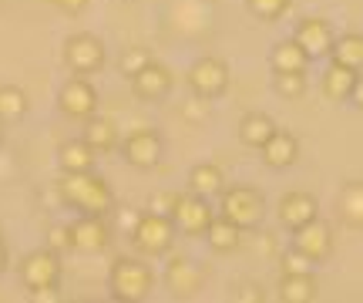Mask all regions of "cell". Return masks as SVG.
I'll return each mask as SVG.
<instances>
[{
    "mask_svg": "<svg viewBox=\"0 0 363 303\" xmlns=\"http://www.w3.org/2000/svg\"><path fill=\"white\" fill-rule=\"evenodd\" d=\"M222 189H225V175L216 162H199L189 169V192L202 199H219Z\"/></svg>",
    "mask_w": 363,
    "mask_h": 303,
    "instance_id": "cell-23",
    "label": "cell"
},
{
    "mask_svg": "<svg viewBox=\"0 0 363 303\" xmlns=\"http://www.w3.org/2000/svg\"><path fill=\"white\" fill-rule=\"evenodd\" d=\"M326 57L340 67L363 71V34H357V31H350V34H337V38H333V48H330Z\"/></svg>",
    "mask_w": 363,
    "mask_h": 303,
    "instance_id": "cell-24",
    "label": "cell"
},
{
    "mask_svg": "<svg viewBox=\"0 0 363 303\" xmlns=\"http://www.w3.org/2000/svg\"><path fill=\"white\" fill-rule=\"evenodd\" d=\"M235 300H242V303H266V293H262V287H256V283H242V287L235 290Z\"/></svg>",
    "mask_w": 363,
    "mask_h": 303,
    "instance_id": "cell-36",
    "label": "cell"
},
{
    "mask_svg": "<svg viewBox=\"0 0 363 303\" xmlns=\"http://www.w3.org/2000/svg\"><path fill=\"white\" fill-rule=\"evenodd\" d=\"M212 216H216L212 199H202V196H195V192H179V196H175V206H172V212H169L172 226L179 229L182 236H202L206 226L212 223Z\"/></svg>",
    "mask_w": 363,
    "mask_h": 303,
    "instance_id": "cell-9",
    "label": "cell"
},
{
    "mask_svg": "<svg viewBox=\"0 0 363 303\" xmlns=\"http://www.w3.org/2000/svg\"><path fill=\"white\" fill-rule=\"evenodd\" d=\"M57 108H61V115L71 121L91 119V115L98 111V88H94L88 78L71 75V78L61 84V92H57Z\"/></svg>",
    "mask_w": 363,
    "mask_h": 303,
    "instance_id": "cell-10",
    "label": "cell"
},
{
    "mask_svg": "<svg viewBox=\"0 0 363 303\" xmlns=\"http://www.w3.org/2000/svg\"><path fill=\"white\" fill-rule=\"evenodd\" d=\"M219 216L235 223L242 233L246 229H259L266 219V196L256 185H225L219 192Z\"/></svg>",
    "mask_w": 363,
    "mask_h": 303,
    "instance_id": "cell-3",
    "label": "cell"
},
{
    "mask_svg": "<svg viewBox=\"0 0 363 303\" xmlns=\"http://www.w3.org/2000/svg\"><path fill=\"white\" fill-rule=\"evenodd\" d=\"M208 105L212 101H206V98H192L189 105L182 108V115H185V121H192V125H202L208 119Z\"/></svg>",
    "mask_w": 363,
    "mask_h": 303,
    "instance_id": "cell-34",
    "label": "cell"
},
{
    "mask_svg": "<svg viewBox=\"0 0 363 303\" xmlns=\"http://www.w3.org/2000/svg\"><path fill=\"white\" fill-rule=\"evenodd\" d=\"M0 145H4V121H0Z\"/></svg>",
    "mask_w": 363,
    "mask_h": 303,
    "instance_id": "cell-40",
    "label": "cell"
},
{
    "mask_svg": "<svg viewBox=\"0 0 363 303\" xmlns=\"http://www.w3.org/2000/svg\"><path fill=\"white\" fill-rule=\"evenodd\" d=\"M272 132H276V121H272L266 111H249V115H242L239 128H235L239 142H242L246 148H256V152H259V145L269 138Z\"/></svg>",
    "mask_w": 363,
    "mask_h": 303,
    "instance_id": "cell-26",
    "label": "cell"
},
{
    "mask_svg": "<svg viewBox=\"0 0 363 303\" xmlns=\"http://www.w3.org/2000/svg\"><path fill=\"white\" fill-rule=\"evenodd\" d=\"M310 65H313L310 54L303 51L293 38H283V40L272 44V51H269V67L272 71H299V75H306Z\"/></svg>",
    "mask_w": 363,
    "mask_h": 303,
    "instance_id": "cell-22",
    "label": "cell"
},
{
    "mask_svg": "<svg viewBox=\"0 0 363 303\" xmlns=\"http://www.w3.org/2000/svg\"><path fill=\"white\" fill-rule=\"evenodd\" d=\"M67 233H71V250L84 253V256L104 253L111 246V236H115V229L108 226V216H78L67 226Z\"/></svg>",
    "mask_w": 363,
    "mask_h": 303,
    "instance_id": "cell-13",
    "label": "cell"
},
{
    "mask_svg": "<svg viewBox=\"0 0 363 303\" xmlns=\"http://www.w3.org/2000/svg\"><path fill=\"white\" fill-rule=\"evenodd\" d=\"M81 138H84V145H88L94 155H111V152H118L121 132H118V125L111 119H101V115L94 111L91 119H84Z\"/></svg>",
    "mask_w": 363,
    "mask_h": 303,
    "instance_id": "cell-19",
    "label": "cell"
},
{
    "mask_svg": "<svg viewBox=\"0 0 363 303\" xmlns=\"http://www.w3.org/2000/svg\"><path fill=\"white\" fill-rule=\"evenodd\" d=\"M320 88H323V94L330 101H337V105L357 101V98H360V71H350V67H340L330 61L323 71V78H320Z\"/></svg>",
    "mask_w": 363,
    "mask_h": 303,
    "instance_id": "cell-17",
    "label": "cell"
},
{
    "mask_svg": "<svg viewBox=\"0 0 363 303\" xmlns=\"http://www.w3.org/2000/svg\"><path fill=\"white\" fill-rule=\"evenodd\" d=\"M279 270H283V273H313V270H316V263H313L310 256H303L299 250H293V246H289V250L283 253V260H279Z\"/></svg>",
    "mask_w": 363,
    "mask_h": 303,
    "instance_id": "cell-32",
    "label": "cell"
},
{
    "mask_svg": "<svg viewBox=\"0 0 363 303\" xmlns=\"http://www.w3.org/2000/svg\"><path fill=\"white\" fill-rule=\"evenodd\" d=\"M30 303H61V287H38V290H27Z\"/></svg>",
    "mask_w": 363,
    "mask_h": 303,
    "instance_id": "cell-35",
    "label": "cell"
},
{
    "mask_svg": "<svg viewBox=\"0 0 363 303\" xmlns=\"http://www.w3.org/2000/svg\"><path fill=\"white\" fill-rule=\"evenodd\" d=\"M185 81H189V88H192L195 98H206V101H216L222 94L229 92V84H233V75H229V65L222 61V57H199L192 61V67L185 71Z\"/></svg>",
    "mask_w": 363,
    "mask_h": 303,
    "instance_id": "cell-6",
    "label": "cell"
},
{
    "mask_svg": "<svg viewBox=\"0 0 363 303\" xmlns=\"http://www.w3.org/2000/svg\"><path fill=\"white\" fill-rule=\"evenodd\" d=\"M98 165V155L84 145V138H67L57 148V169L61 172H91Z\"/></svg>",
    "mask_w": 363,
    "mask_h": 303,
    "instance_id": "cell-25",
    "label": "cell"
},
{
    "mask_svg": "<svg viewBox=\"0 0 363 303\" xmlns=\"http://www.w3.org/2000/svg\"><path fill=\"white\" fill-rule=\"evenodd\" d=\"M118 152H121V158L128 162L131 169L152 172L165 155V142H162V135L155 128H135V132H128L118 142Z\"/></svg>",
    "mask_w": 363,
    "mask_h": 303,
    "instance_id": "cell-8",
    "label": "cell"
},
{
    "mask_svg": "<svg viewBox=\"0 0 363 303\" xmlns=\"http://www.w3.org/2000/svg\"><path fill=\"white\" fill-rule=\"evenodd\" d=\"M175 239H179V229L172 226L169 216H162V212H142L135 226H131V243H135V250L148 256V260H158V256H169L172 246H175Z\"/></svg>",
    "mask_w": 363,
    "mask_h": 303,
    "instance_id": "cell-4",
    "label": "cell"
},
{
    "mask_svg": "<svg viewBox=\"0 0 363 303\" xmlns=\"http://www.w3.org/2000/svg\"><path fill=\"white\" fill-rule=\"evenodd\" d=\"M148 61H152V51H148L145 44H131V48H125L121 57H118V71H121V78H131V75H138Z\"/></svg>",
    "mask_w": 363,
    "mask_h": 303,
    "instance_id": "cell-31",
    "label": "cell"
},
{
    "mask_svg": "<svg viewBox=\"0 0 363 303\" xmlns=\"http://www.w3.org/2000/svg\"><path fill=\"white\" fill-rule=\"evenodd\" d=\"M61 206L74 209L78 216H111L115 212V192L104 175L98 172H61L54 182Z\"/></svg>",
    "mask_w": 363,
    "mask_h": 303,
    "instance_id": "cell-1",
    "label": "cell"
},
{
    "mask_svg": "<svg viewBox=\"0 0 363 303\" xmlns=\"http://www.w3.org/2000/svg\"><path fill=\"white\" fill-rule=\"evenodd\" d=\"M17 277L27 290H38V287H61V256L51 253L48 246L44 250L27 253L21 266H17Z\"/></svg>",
    "mask_w": 363,
    "mask_h": 303,
    "instance_id": "cell-14",
    "label": "cell"
},
{
    "mask_svg": "<svg viewBox=\"0 0 363 303\" xmlns=\"http://www.w3.org/2000/svg\"><path fill=\"white\" fill-rule=\"evenodd\" d=\"M61 57H65V67L71 71V75L91 78V75H98V71L104 67L108 51H104V40L98 38V34H91V31H78V34H71V38L65 40Z\"/></svg>",
    "mask_w": 363,
    "mask_h": 303,
    "instance_id": "cell-5",
    "label": "cell"
},
{
    "mask_svg": "<svg viewBox=\"0 0 363 303\" xmlns=\"http://www.w3.org/2000/svg\"><path fill=\"white\" fill-rule=\"evenodd\" d=\"M30 108V98H27L24 88L17 84H0V121H21Z\"/></svg>",
    "mask_w": 363,
    "mask_h": 303,
    "instance_id": "cell-28",
    "label": "cell"
},
{
    "mask_svg": "<svg viewBox=\"0 0 363 303\" xmlns=\"http://www.w3.org/2000/svg\"><path fill=\"white\" fill-rule=\"evenodd\" d=\"M175 196H179V192H158V196H152L148 209H152V212H162V216H169L172 206H175Z\"/></svg>",
    "mask_w": 363,
    "mask_h": 303,
    "instance_id": "cell-37",
    "label": "cell"
},
{
    "mask_svg": "<svg viewBox=\"0 0 363 303\" xmlns=\"http://www.w3.org/2000/svg\"><path fill=\"white\" fill-rule=\"evenodd\" d=\"M276 216H279V226H283V229H296V226L316 219V216H320V206H316V196L303 192V189H293V192H286V196L279 199Z\"/></svg>",
    "mask_w": 363,
    "mask_h": 303,
    "instance_id": "cell-18",
    "label": "cell"
},
{
    "mask_svg": "<svg viewBox=\"0 0 363 303\" xmlns=\"http://www.w3.org/2000/svg\"><path fill=\"white\" fill-rule=\"evenodd\" d=\"M206 243H208V250L212 253H219V256H225V253H235L239 250V243H242V229L235 223H229L225 216H212V223L206 226Z\"/></svg>",
    "mask_w": 363,
    "mask_h": 303,
    "instance_id": "cell-21",
    "label": "cell"
},
{
    "mask_svg": "<svg viewBox=\"0 0 363 303\" xmlns=\"http://www.w3.org/2000/svg\"><path fill=\"white\" fill-rule=\"evenodd\" d=\"M333 38H337V31H333V24L326 17H303L296 24V31H293V40L310 54V61L326 57L330 48H333Z\"/></svg>",
    "mask_w": 363,
    "mask_h": 303,
    "instance_id": "cell-15",
    "label": "cell"
},
{
    "mask_svg": "<svg viewBox=\"0 0 363 303\" xmlns=\"http://www.w3.org/2000/svg\"><path fill=\"white\" fill-rule=\"evenodd\" d=\"M51 4H54V7H57L61 13H67V17H78V13L88 11L91 0H51Z\"/></svg>",
    "mask_w": 363,
    "mask_h": 303,
    "instance_id": "cell-38",
    "label": "cell"
},
{
    "mask_svg": "<svg viewBox=\"0 0 363 303\" xmlns=\"http://www.w3.org/2000/svg\"><path fill=\"white\" fill-rule=\"evenodd\" d=\"M7 266H11V253H7V243L0 239V273H4Z\"/></svg>",
    "mask_w": 363,
    "mask_h": 303,
    "instance_id": "cell-39",
    "label": "cell"
},
{
    "mask_svg": "<svg viewBox=\"0 0 363 303\" xmlns=\"http://www.w3.org/2000/svg\"><path fill=\"white\" fill-rule=\"evenodd\" d=\"M259 152H262V165H266V169H272V172L293 169L299 162V138L293 132L276 128V132L259 145Z\"/></svg>",
    "mask_w": 363,
    "mask_h": 303,
    "instance_id": "cell-16",
    "label": "cell"
},
{
    "mask_svg": "<svg viewBox=\"0 0 363 303\" xmlns=\"http://www.w3.org/2000/svg\"><path fill=\"white\" fill-rule=\"evenodd\" d=\"M246 11L262 24H276L293 11V0H246Z\"/></svg>",
    "mask_w": 363,
    "mask_h": 303,
    "instance_id": "cell-30",
    "label": "cell"
},
{
    "mask_svg": "<svg viewBox=\"0 0 363 303\" xmlns=\"http://www.w3.org/2000/svg\"><path fill=\"white\" fill-rule=\"evenodd\" d=\"M206 277H208V270L199 260H192V256H172L169 263H165L162 283H165L172 300H192V297L202 293Z\"/></svg>",
    "mask_w": 363,
    "mask_h": 303,
    "instance_id": "cell-7",
    "label": "cell"
},
{
    "mask_svg": "<svg viewBox=\"0 0 363 303\" xmlns=\"http://www.w3.org/2000/svg\"><path fill=\"white\" fill-rule=\"evenodd\" d=\"M279 300L283 303H316L320 300L316 273H283V277H279Z\"/></svg>",
    "mask_w": 363,
    "mask_h": 303,
    "instance_id": "cell-20",
    "label": "cell"
},
{
    "mask_svg": "<svg viewBox=\"0 0 363 303\" xmlns=\"http://www.w3.org/2000/svg\"><path fill=\"white\" fill-rule=\"evenodd\" d=\"M128 84H131V94H135L138 101H145V105H158V101H165V98L172 94V88H175V75H172L162 61L152 57L138 75H131Z\"/></svg>",
    "mask_w": 363,
    "mask_h": 303,
    "instance_id": "cell-12",
    "label": "cell"
},
{
    "mask_svg": "<svg viewBox=\"0 0 363 303\" xmlns=\"http://www.w3.org/2000/svg\"><path fill=\"white\" fill-rule=\"evenodd\" d=\"M340 219L350 229H363V182L350 179L340 189Z\"/></svg>",
    "mask_w": 363,
    "mask_h": 303,
    "instance_id": "cell-27",
    "label": "cell"
},
{
    "mask_svg": "<svg viewBox=\"0 0 363 303\" xmlns=\"http://www.w3.org/2000/svg\"><path fill=\"white\" fill-rule=\"evenodd\" d=\"M108 293L118 303H145L155 293V270L138 256H118L108 270Z\"/></svg>",
    "mask_w": 363,
    "mask_h": 303,
    "instance_id": "cell-2",
    "label": "cell"
},
{
    "mask_svg": "<svg viewBox=\"0 0 363 303\" xmlns=\"http://www.w3.org/2000/svg\"><path fill=\"white\" fill-rule=\"evenodd\" d=\"M306 88H310L306 75H299V71H272V92L279 94V98H286V101L303 98Z\"/></svg>",
    "mask_w": 363,
    "mask_h": 303,
    "instance_id": "cell-29",
    "label": "cell"
},
{
    "mask_svg": "<svg viewBox=\"0 0 363 303\" xmlns=\"http://www.w3.org/2000/svg\"><path fill=\"white\" fill-rule=\"evenodd\" d=\"M289 236H293L289 246L299 250L303 256H310L316 266L326 263V260L333 256V229H330V223H323L320 216L310 219V223L296 226V229H289Z\"/></svg>",
    "mask_w": 363,
    "mask_h": 303,
    "instance_id": "cell-11",
    "label": "cell"
},
{
    "mask_svg": "<svg viewBox=\"0 0 363 303\" xmlns=\"http://www.w3.org/2000/svg\"><path fill=\"white\" fill-rule=\"evenodd\" d=\"M48 250L57 253V256H65V253H71V233H67V226H51L48 229Z\"/></svg>",
    "mask_w": 363,
    "mask_h": 303,
    "instance_id": "cell-33",
    "label": "cell"
}]
</instances>
